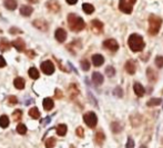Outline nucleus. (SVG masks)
Segmentation results:
<instances>
[{"label": "nucleus", "mask_w": 163, "mask_h": 148, "mask_svg": "<svg viewBox=\"0 0 163 148\" xmlns=\"http://www.w3.org/2000/svg\"><path fill=\"white\" fill-rule=\"evenodd\" d=\"M136 1V0H120L119 1V9L124 14H131Z\"/></svg>", "instance_id": "nucleus-4"}, {"label": "nucleus", "mask_w": 163, "mask_h": 148, "mask_svg": "<svg viewBox=\"0 0 163 148\" xmlns=\"http://www.w3.org/2000/svg\"><path fill=\"white\" fill-rule=\"evenodd\" d=\"M133 147H134V141H133L132 138H129L127 145H125V148H133Z\"/></svg>", "instance_id": "nucleus-35"}, {"label": "nucleus", "mask_w": 163, "mask_h": 148, "mask_svg": "<svg viewBox=\"0 0 163 148\" xmlns=\"http://www.w3.org/2000/svg\"><path fill=\"white\" fill-rule=\"evenodd\" d=\"M56 96H58V97H62V94H61V91L59 93V90L57 89V90H56Z\"/></svg>", "instance_id": "nucleus-41"}, {"label": "nucleus", "mask_w": 163, "mask_h": 148, "mask_svg": "<svg viewBox=\"0 0 163 148\" xmlns=\"http://www.w3.org/2000/svg\"><path fill=\"white\" fill-rule=\"evenodd\" d=\"M83 120H84V123L88 125V127L94 128L95 126H97V123H98V118H97V115H95L94 112L89 111V112L84 114V116H83Z\"/></svg>", "instance_id": "nucleus-5"}, {"label": "nucleus", "mask_w": 163, "mask_h": 148, "mask_svg": "<svg viewBox=\"0 0 163 148\" xmlns=\"http://www.w3.org/2000/svg\"><path fill=\"white\" fill-rule=\"evenodd\" d=\"M41 70L45 75H52L54 73V65L51 60H45L41 64Z\"/></svg>", "instance_id": "nucleus-6"}, {"label": "nucleus", "mask_w": 163, "mask_h": 148, "mask_svg": "<svg viewBox=\"0 0 163 148\" xmlns=\"http://www.w3.org/2000/svg\"><path fill=\"white\" fill-rule=\"evenodd\" d=\"M4 5H5V7L7 9L14 10L17 8V1H16V0H5Z\"/></svg>", "instance_id": "nucleus-18"}, {"label": "nucleus", "mask_w": 163, "mask_h": 148, "mask_svg": "<svg viewBox=\"0 0 163 148\" xmlns=\"http://www.w3.org/2000/svg\"><path fill=\"white\" fill-rule=\"evenodd\" d=\"M29 116L33 118V119H38L39 117H40V112L38 110V108L37 107H32L31 109L29 110Z\"/></svg>", "instance_id": "nucleus-22"}, {"label": "nucleus", "mask_w": 163, "mask_h": 148, "mask_svg": "<svg viewBox=\"0 0 163 148\" xmlns=\"http://www.w3.org/2000/svg\"><path fill=\"white\" fill-rule=\"evenodd\" d=\"M133 89H134V93H136V95L138 96V97H142L145 93L143 86L139 83H136L134 85H133Z\"/></svg>", "instance_id": "nucleus-11"}, {"label": "nucleus", "mask_w": 163, "mask_h": 148, "mask_svg": "<svg viewBox=\"0 0 163 148\" xmlns=\"http://www.w3.org/2000/svg\"><path fill=\"white\" fill-rule=\"evenodd\" d=\"M124 69H125V71H127L128 74L133 75L136 70V62H134V61H132V60L127 61V62H125V65H124Z\"/></svg>", "instance_id": "nucleus-9"}, {"label": "nucleus", "mask_w": 163, "mask_h": 148, "mask_svg": "<svg viewBox=\"0 0 163 148\" xmlns=\"http://www.w3.org/2000/svg\"><path fill=\"white\" fill-rule=\"evenodd\" d=\"M14 31H16V33H21L20 30H18V29H14V28H12V29H10V33H14Z\"/></svg>", "instance_id": "nucleus-42"}, {"label": "nucleus", "mask_w": 163, "mask_h": 148, "mask_svg": "<svg viewBox=\"0 0 163 148\" xmlns=\"http://www.w3.org/2000/svg\"><path fill=\"white\" fill-rule=\"evenodd\" d=\"M92 62L95 67H100V66L103 65L104 58L101 55H93L92 56Z\"/></svg>", "instance_id": "nucleus-13"}, {"label": "nucleus", "mask_w": 163, "mask_h": 148, "mask_svg": "<svg viewBox=\"0 0 163 148\" xmlns=\"http://www.w3.org/2000/svg\"><path fill=\"white\" fill-rule=\"evenodd\" d=\"M105 74L108 75L109 77H113L114 74H115V70H114L113 67H107V69H105Z\"/></svg>", "instance_id": "nucleus-32"}, {"label": "nucleus", "mask_w": 163, "mask_h": 148, "mask_svg": "<svg viewBox=\"0 0 163 148\" xmlns=\"http://www.w3.org/2000/svg\"><path fill=\"white\" fill-rule=\"evenodd\" d=\"M32 12H33V9H32V7H30V6L25 5L20 7V14L22 15V16H25V17H29Z\"/></svg>", "instance_id": "nucleus-14"}, {"label": "nucleus", "mask_w": 163, "mask_h": 148, "mask_svg": "<svg viewBox=\"0 0 163 148\" xmlns=\"http://www.w3.org/2000/svg\"><path fill=\"white\" fill-rule=\"evenodd\" d=\"M128 45L130 47V49L132 51H142L144 49V40H143V38L139 36V35H136V33H133L131 35L130 37H129V40H128Z\"/></svg>", "instance_id": "nucleus-2"}, {"label": "nucleus", "mask_w": 163, "mask_h": 148, "mask_svg": "<svg viewBox=\"0 0 163 148\" xmlns=\"http://www.w3.org/2000/svg\"><path fill=\"white\" fill-rule=\"evenodd\" d=\"M53 106H54L53 100H52L51 98L47 97V98H45V99H43V107H45V109L47 111L51 110V109L53 108Z\"/></svg>", "instance_id": "nucleus-17"}, {"label": "nucleus", "mask_w": 163, "mask_h": 148, "mask_svg": "<svg viewBox=\"0 0 163 148\" xmlns=\"http://www.w3.org/2000/svg\"><path fill=\"white\" fill-rule=\"evenodd\" d=\"M67 126L64 125V124H60L58 127H57V134L59 135V136H64V135L67 134Z\"/></svg>", "instance_id": "nucleus-24"}, {"label": "nucleus", "mask_w": 163, "mask_h": 148, "mask_svg": "<svg viewBox=\"0 0 163 148\" xmlns=\"http://www.w3.org/2000/svg\"><path fill=\"white\" fill-rule=\"evenodd\" d=\"M91 25H92V27H93V29H97V33H101L102 31V29H103V23L101 22V21H99V20H92V22H91Z\"/></svg>", "instance_id": "nucleus-19"}, {"label": "nucleus", "mask_w": 163, "mask_h": 148, "mask_svg": "<svg viewBox=\"0 0 163 148\" xmlns=\"http://www.w3.org/2000/svg\"><path fill=\"white\" fill-rule=\"evenodd\" d=\"M10 124V120L9 118H8V116L6 115H2L0 117V127L1 128H7Z\"/></svg>", "instance_id": "nucleus-20"}, {"label": "nucleus", "mask_w": 163, "mask_h": 148, "mask_svg": "<svg viewBox=\"0 0 163 148\" xmlns=\"http://www.w3.org/2000/svg\"><path fill=\"white\" fill-rule=\"evenodd\" d=\"M149 33L152 36H155L157 33L160 31V28L162 26V19L158 17V16H154L151 15L149 18Z\"/></svg>", "instance_id": "nucleus-3"}, {"label": "nucleus", "mask_w": 163, "mask_h": 148, "mask_svg": "<svg viewBox=\"0 0 163 148\" xmlns=\"http://www.w3.org/2000/svg\"><path fill=\"white\" fill-rule=\"evenodd\" d=\"M11 45H12L18 51H23L25 50V48H26V44H25V41H23L21 38H18V39L14 40V41L11 42Z\"/></svg>", "instance_id": "nucleus-10"}, {"label": "nucleus", "mask_w": 163, "mask_h": 148, "mask_svg": "<svg viewBox=\"0 0 163 148\" xmlns=\"http://www.w3.org/2000/svg\"><path fill=\"white\" fill-rule=\"evenodd\" d=\"M14 87L19 89V90H21L25 88V85H26V81H25V79L21 78V77H17V78L14 80Z\"/></svg>", "instance_id": "nucleus-15"}, {"label": "nucleus", "mask_w": 163, "mask_h": 148, "mask_svg": "<svg viewBox=\"0 0 163 148\" xmlns=\"http://www.w3.org/2000/svg\"><path fill=\"white\" fill-rule=\"evenodd\" d=\"M66 1L68 2L69 5H76V4H77L78 0H66Z\"/></svg>", "instance_id": "nucleus-40"}, {"label": "nucleus", "mask_w": 163, "mask_h": 148, "mask_svg": "<svg viewBox=\"0 0 163 148\" xmlns=\"http://www.w3.org/2000/svg\"><path fill=\"white\" fill-rule=\"evenodd\" d=\"M54 145H56V139L53 137H50L45 140V147L47 148H53Z\"/></svg>", "instance_id": "nucleus-29"}, {"label": "nucleus", "mask_w": 163, "mask_h": 148, "mask_svg": "<svg viewBox=\"0 0 163 148\" xmlns=\"http://www.w3.org/2000/svg\"><path fill=\"white\" fill-rule=\"evenodd\" d=\"M155 65H157V67H159V68H162L163 67V57L158 56V57L155 58Z\"/></svg>", "instance_id": "nucleus-31"}, {"label": "nucleus", "mask_w": 163, "mask_h": 148, "mask_svg": "<svg viewBox=\"0 0 163 148\" xmlns=\"http://www.w3.org/2000/svg\"><path fill=\"white\" fill-rule=\"evenodd\" d=\"M6 64H7V62H6L5 58H4L2 56H0V68H4L6 66Z\"/></svg>", "instance_id": "nucleus-37"}, {"label": "nucleus", "mask_w": 163, "mask_h": 148, "mask_svg": "<svg viewBox=\"0 0 163 148\" xmlns=\"http://www.w3.org/2000/svg\"><path fill=\"white\" fill-rule=\"evenodd\" d=\"M10 47H11V45H10L9 42L7 41L6 39H2V40H0V50L2 51H7L10 49Z\"/></svg>", "instance_id": "nucleus-21"}, {"label": "nucleus", "mask_w": 163, "mask_h": 148, "mask_svg": "<svg viewBox=\"0 0 163 148\" xmlns=\"http://www.w3.org/2000/svg\"><path fill=\"white\" fill-rule=\"evenodd\" d=\"M77 135L79 137H83V129H82L81 127H79L77 129Z\"/></svg>", "instance_id": "nucleus-38"}, {"label": "nucleus", "mask_w": 163, "mask_h": 148, "mask_svg": "<svg viewBox=\"0 0 163 148\" xmlns=\"http://www.w3.org/2000/svg\"><path fill=\"white\" fill-rule=\"evenodd\" d=\"M103 46L105 47L107 49H109V50L113 51V52L119 49L118 42L115 41L114 39H108V40H105V41L103 42Z\"/></svg>", "instance_id": "nucleus-7"}, {"label": "nucleus", "mask_w": 163, "mask_h": 148, "mask_svg": "<svg viewBox=\"0 0 163 148\" xmlns=\"http://www.w3.org/2000/svg\"><path fill=\"white\" fill-rule=\"evenodd\" d=\"M81 68L84 70V71H88V70L90 69V62H89L88 60H86V59L82 60L81 61Z\"/></svg>", "instance_id": "nucleus-30"}, {"label": "nucleus", "mask_w": 163, "mask_h": 148, "mask_svg": "<svg viewBox=\"0 0 163 148\" xmlns=\"http://www.w3.org/2000/svg\"><path fill=\"white\" fill-rule=\"evenodd\" d=\"M92 80H93V83L97 86H99V85H101V83H103V76L100 74V73H93L92 74Z\"/></svg>", "instance_id": "nucleus-16"}, {"label": "nucleus", "mask_w": 163, "mask_h": 148, "mask_svg": "<svg viewBox=\"0 0 163 148\" xmlns=\"http://www.w3.org/2000/svg\"><path fill=\"white\" fill-rule=\"evenodd\" d=\"M29 1H30V2H35V4L38 2V0H29Z\"/></svg>", "instance_id": "nucleus-43"}, {"label": "nucleus", "mask_w": 163, "mask_h": 148, "mask_svg": "<svg viewBox=\"0 0 163 148\" xmlns=\"http://www.w3.org/2000/svg\"><path fill=\"white\" fill-rule=\"evenodd\" d=\"M140 148H146V147H145V146H141Z\"/></svg>", "instance_id": "nucleus-44"}, {"label": "nucleus", "mask_w": 163, "mask_h": 148, "mask_svg": "<svg viewBox=\"0 0 163 148\" xmlns=\"http://www.w3.org/2000/svg\"><path fill=\"white\" fill-rule=\"evenodd\" d=\"M54 36H56V39L59 42H64L66 39H67V33L62 28H58L56 30V33H54Z\"/></svg>", "instance_id": "nucleus-8"}, {"label": "nucleus", "mask_w": 163, "mask_h": 148, "mask_svg": "<svg viewBox=\"0 0 163 148\" xmlns=\"http://www.w3.org/2000/svg\"><path fill=\"white\" fill-rule=\"evenodd\" d=\"M28 74H29V76H30V78L32 79H38L39 78V71L37 70V68H35V67H31L30 69H29V71H28Z\"/></svg>", "instance_id": "nucleus-26"}, {"label": "nucleus", "mask_w": 163, "mask_h": 148, "mask_svg": "<svg viewBox=\"0 0 163 148\" xmlns=\"http://www.w3.org/2000/svg\"><path fill=\"white\" fill-rule=\"evenodd\" d=\"M47 7H48L50 10H52V11H58V10L60 9V6L58 5L57 1H54V0L49 1V2L47 4Z\"/></svg>", "instance_id": "nucleus-23"}, {"label": "nucleus", "mask_w": 163, "mask_h": 148, "mask_svg": "<svg viewBox=\"0 0 163 148\" xmlns=\"http://www.w3.org/2000/svg\"><path fill=\"white\" fill-rule=\"evenodd\" d=\"M8 100H9V102L11 105H16V104L18 102V99H17V97H14V96H10V97L8 98Z\"/></svg>", "instance_id": "nucleus-36"}, {"label": "nucleus", "mask_w": 163, "mask_h": 148, "mask_svg": "<svg viewBox=\"0 0 163 148\" xmlns=\"http://www.w3.org/2000/svg\"><path fill=\"white\" fill-rule=\"evenodd\" d=\"M82 9H83V11H84L87 15H91L93 11H94V7L92 5H90V4H83V5H82Z\"/></svg>", "instance_id": "nucleus-25"}, {"label": "nucleus", "mask_w": 163, "mask_h": 148, "mask_svg": "<svg viewBox=\"0 0 163 148\" xmlns=\"http://www.w3.org/2000/svg\"><path fill=\"white\" fill-rule=\"evenodd\" d=\"M115 95H119V97L122 96V91H121V88H115V91H114Z\"/></svg>", "instance_id": "nucleus-39"}, {"label": "nucleus", "mask_w": 163, "mask_h": 148, "mask_svg": "<svg viewBox=\"0 0 163 148\" xmlns=\"http://www.w3.org/2000/svg\"><path fill=\"white\" fill-rule=\"evenodd\" d=\"M68 23L70 29L72 31H76V33L81 31L86 27V23L83 21V19L74 14H70L68 16Z\"/></svg>", "instance_id": "nucleus-1"}, {"label": "nucleus", "mask_w": 163, "mask_h": 148, "mask_svg": "<svg viewBox=\"0 0 163 148\" xmlns=\"http://www.w3.org/2000/svg\"><path fill=\"white\" fill-rule=\"evenodd\" d=\"M17 131H18V134H20V135H25L27 133V127H26V125H25V124H19V125L17 126Z\"/></svg>", "instance_id": "nucleus-28"}, {"label": "nucleus", "mask_w": 163, "mask_h": 148, "mask_svg": "<svg viewBox=\"0 0 163 148\" xmlns=\"http://www.w3.org/2000/svg\"><path fill=\"white\" fill-rule=\"evenodd\" d=\"M103 140H104V135L102 133H98L97 134V141H98V144H102Z\"/></svg>", "instance_id": "nucleus-34"}, {"label": "nucleus", "mask_w": 163, "mask_h": 148, "mask_svg": "<svg viewBox=\"0 0 163 148\" xmlns=\"http://www.w3.org/2000/svg\"><path fill=\"white\" fill-rule=\"evenodd\" d=\"M162 102V100L160 99V98H152L151 100H149L148 102V106L152 107V106H158V105H160Z\"/></svg>", "instance_id": "nucleus-27"}, {"label": "nucleus", "mask_w": 163, "mask_h": 148, "mask_svg": "<svg viewBox=\"0 0 163 148\" xmlns=\"http://www.w3.org/2000/svg\"><path fill=\"white\" fill-rule=\"evenodd\" d=\"M33 25H35V26H36L38 29L43 30V31H47V29H48V23L45 22V20H42V19L35 20V21H33Z\"/></svg>", "instance_id": "nucleus-12"}, {"label": "nucleus", "mask_w": 163, "mask_h": 148, "mask_svg": "<svg viewBox=\"0 0 163 148\" xmlns=\"http://www.w3.org/2000/svg\"><path fill=\"white\" fill-rule=\"evenodd\" d=\"M21 116H22V111L19 110V109H17V110L14 112V120H19L20 118H21Z\"/></svg>", "instance_id": "nucleus-33"}]
</instances>
